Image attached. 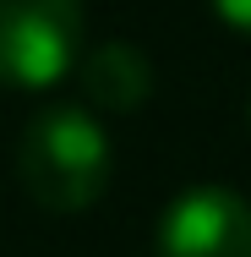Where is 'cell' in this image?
Listing matches in <instances>:
<instances>
[{"instance_id":"obj_3","label":"cell","mask_w":251,"mask_h":257,"mask_svg":"<svg viewBox=\"0 0 251 257\" xmlns=\"http://www.w3.org/2000/svg\"><path fill=\"white\" fill-rule=\"evenodd\" d=\"M158 257H251V203L235 186H186L158 219Z\"/></svg>"},{"instance_id":"obj_5","label":"cell","mask_w":251,"mask_h":257,"mask_svg":"<svg viewBox=\"0 0 251 257\" xmlns=\"http://www.w3.org/2000/svg\"><path fill=\"white\" fill-rule=\"evenodd\" d=\"M213 11H218V22H229L235 33H246L251 39V0H207Z\"/></svg>"},{"instance_id":"obj_2","label":"cell","mask_w":251,"mask_h":257,"mask_svg":"<svg viewBox=\"0 0 251 257\" xmlns=\"http://www.w3.org/2000/svg\"><path fill=\"white\" fill-rule=\"evenodd\" d=\"M82 55V0H0V82L50 88Z\"/></svg>"},{"instance_id":"obj_1","label":"cell","mask_w":251,"mask_h":257,"mask_svg":"<svg viewBox=\"0 0 251 257\" xmlns=\"http://www.w3.org/2000/svg\"><path fill=\"white\" fill-rule=\"evenodd\" d=\"M17 181L44 213H82L109 186V137L82 104L39 109L17 137Z\"/></svg>"},{"instance_id":"obj_4","label":"cell","mask_w":251,"mask_h":257,"mask_svg":"<svg viewBox=\"0 0 251 257\" xmlns=\"http://www.w3.org/2000/svg\"><path fill=\"white\" fill-rule=\"evenodd\" d=\"M77 77H82L88 104H99L109 115H131L153 93V60L137 44H126V39H109L99 50H88L82 66H77Z\"/></svg>"}]
</instances>
